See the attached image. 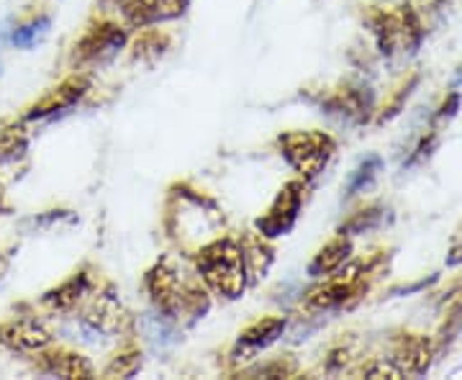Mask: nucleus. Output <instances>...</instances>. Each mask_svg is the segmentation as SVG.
Here are the masks:
<instances>
[{"mask_svg":"<svg viewBox=\"0 0 462 380\" xmlns=\"http://www.w3.org/2000/svg\"><path fill=\"white\" fill-rule=\"evenodd\" d=\"M26 149V139L16 129H5L0 134V162H11Z\"/></svg>","mask_w":462,"mask_h":380,"instance_id":"412c9836","label":"nucleus"},{"mask_svg":"<svg viewBox=\"0 0 462 380\" xmlns=\"http://www.w3.org/2000/svg\"><path fill=\"white\" fill-rule=\"evenodd\" d=\"M367 23L383 54H393L398 50L411 54L421 42V23L409 5H401L396 11L375 5L367 14Z\"/></svg>","mask_w":462,"mask_h":380,"instance_id":"39448f33","label":"nucleus"},{"mask_svg":"<svg viewBox=\"0 0 462 380\" xmlns=\"http://www.w3.org/2000/svg\"><path fill=\"white\" fill-rule=\"evenodd\" d=\"M391 360L403 370V375H406V373H409V375H419V373H424V370L430 367V342H427L424 337H413L411 334V337H406V339L401 342L396 357H391Z\"/></svg>","mask_w":462,"mask_h":380,"instance_id":"4468645a","label":"nucleus"},{"mask_svg":"<svg viewBox=\"0 0 462 380\" xmlns=\"http://www.w3.org/2000/svg\"><path fill=\"white\" fill-rule=\"evenodd\" d=\"M50 23H51L50 16L33 18V21H29V23L18 26L16 32H14V36H11V42H14L16 47H21V50H29V47H33V44L42 39V33L50 29Z\"/></svg>","mask_w":462,"mask_h":380,"instance_id":"6ab92c4d","label":"nucleus"},{"mask_svg":"<svg viewBox=\"0 0 462 380\" xmlns=\"http://www.w3.org/2000/svg\"><path fill=\"white\" fill-rule=\"evenodd\" d=\"M282 331H285V319H282V316H267V319L254 321L252 327H247V329L239 334L231 357H234V360H252V357L260 355L263 349H267L270 345H275L282 337Z\"/></svg>","mask_w":462,"mask_h":380,"instance_id":"9d476101","label":"nucleus"},{"mask_svg":"<svg viewBox=\"0 0 462 380\" xmlns=\"http://www.w3.org/2000/svg\"><path fill=\"white\" fill-rule=\"evenodd\" d=\"M457 108H460V93H452V96H449V100H445V103H442V108H439V114H437V116L452 118Z\"/></svg>","mask_w":462,"mask_h":380,"instance_id":"393cba45","label":"nucleus"},{"mask_svg":"<svg viewBox=\"0 0 462 380\" xmlns=\"http://www.w3.org/2000/svg\"><path fill=\"white\" fill-rule=\"evenodd\" d=\"M93 293V278L88 275V273H75L69 281H65L60 288H54L50 291L47 296H44V303L54 309V311H69V309H75L80 301Z\"/></svg>","mask_w":462,"mask_h":380,"instance_id":"f8f14e48","label":"nucleus"},{"mask_svg":"<svg viewBox=\"0 0 462 380\" xmlns=\"http://www.w3.org/2000/svg\"><path fill=\"white\" fill-rule=\"evenodd\" d=\"M139 367H142V352L136 348H126L116 352L114 360L103 370V375L106 378H132Z\"/></svg>","mask_w":462,"mask_h":380,"instance_id":"f3484780","label":"nucleus"},{"mask_svg":"<svg viewBox=\"0 0 462 380\" xmlns=\"http://www.w3.org/2000/svg\"><path fill=\"white\" fill-rule=\"evenodd\" d=\"M367 378H403V370L393 360H378L363 370Z\"/></svg>","mask_w":462,"mask_h":380,"instance_id":"b1692460","label":"nucleus"},{"mask_svg":"<svg viewBox=\"0 0 462 380\" xmlns=\"http://www.w3.org/2000/svg\"><path fill=\"white\" fill-rule=\"evenodd\" d=\"M245 255H247V270L249 275H264L267 267L273 264V249L267 247V239H254L252 245H245Z\"/></svg>","mask_w":462,"mask_h":380,"instance_id":"a211bd4d","label":"nucleus"},{"mask_svg":"<svg viewBox=\"0 0 462 380\" xmlns=\"http://www.w3.org/2000/svg\"><path fill=\"white\" fill-rule=\"evenodd\" d=\"M349 255H352V245H349V239H345V234H339L337 239H331L329 245H324L316 252V257L309 264V275L311 278L331 275L334 270H339L349 260Z\"/></svg>","mask_w":462,"mask_h":380,"instance_id":"ddd939ff","label":"nucleus"},{"mask_svg":"<svg viewBox=\"0 0 462 380\" xmlns=\"http://www.w3.org/2000/svg\"><path fill=\"white\" fill-rule=\"evenodd\" d=\"M190 0H118V8L129 26L147 29L170 18H178Z\"/></svg>","mask_w":462,"mask_h":380,"instance_id":"6e6552de","label":"nucleus"},{"mask_svg":"<svg viewBox=\"0 0 462 380\" xmlns=\"http://www.w3.org/2000/svg\"><path fill=\"white\" fill-rule=\"evenodd\" d=\"M124 44H126V32L118 23L103 21L85 32V36L75 47V57L80 62H100V60L116 54Z\"/></svg>","mask_w":462,"mask_h":380,"instance_id":"0eeeda50","label":"nucleus"},{"mask_svg":"<svg viewBox=\"0 0 462 380\" xmlns=\"http://www.w3.org/2000/svg\"><path fill=\"white\" fill-rule=\"evenodd\" d=\"M380 221H383V209H380V206H370V209H365V211H360V214L352 216L345 227H342V234L370 232V229H375V227H378Z\"/></svg>","mask_w":462,"mask_h":380,"instance_id":"aec40b11","label":"nucleus"},{"mask_svg":"<svg viewBox=\"0 0 462 380\" xmlns=\"http://www.w3.org/2000/svg\"><path fill=\"white\" fill-rule=\"evenodd\" d=\"M144 288L154 309L170 321H196L208 311V288L199 273H185L172 257H162L144 275Z\"/></svg>","mask_w":462,"mask_h":380,"instance_id":"f257e3e1","label":"nucleus"},{"mask_svg":"<svg viewBox=\"0 0 462 380\" xmlns=\"http://www.w3.org/2000/svg\"><path fill=\"white\" fill-rule=\"evenodd\" d=\"M196 273L203 285L221 298H239L249 283L245 245L234 236H216L196 252Z\"/></svg>","mask_w":462,"mask_h":380,"instance_id":"f03ea898","label":"nucleus"},{"mask_svg":"<svg viewBox=\"0 0 462 380\" xmlns=\"http://www.w3.org/2000/svg\"><path fill=\"white\" fill-rule=\"evenodd\" d=\"M224 216L214 206V200L200 196L188 188H175L170 196V216L167 227L185 252H199L216 236H221Z\"/></svg>","mask_w":462,"mask_h":380,"instance_id":"7ed1b4c3","label":"nucleus"},{"mask_svg":"<svg viewBox=\"0 0 462 380\" xmlns=\"http://www.w3.org/2000/svg\"><path fill=\"white\" fill-rule=\"evenodd\" d=\"M0 345L14 352H44L51 345V334L36 319H11L0 324Z\"/></svg>","mask_w":462,"mask_h":380,"instance_id":"1a4fd4ad","label":"nucleus"},{"mask_svg":"<svg viewBox=\"0 0 462 380\" xmlns=\"http://www.w3.org/2000/svg\"><path fill=\"white\" fill-rule=\"evenodd\" d=\"M380 167H383V162H380L378 154L367 157V160H363L360 165L355 167V172L349 175V182H346V199H352V196L363 193L365 188H370L375 182V178H378Z\"/></svg>","mask_w":462,"mask_h":380,"instance_id":"dca6fc26","label":"nucleus"},{"mask_svg":"<svg viewBox=\"0 0 462 380\" xmlns=\"http://www.w3.org/2000/svg\"><path fill=\"white\" fill-rule=\"evenodd\" d=\"M278 147L285 162L296 170L303 181H314L324 172L334 157V139L324 132H285L278 136Z\"/></svg>","mask_w":462,"mask_h":380,"instance_id":"20e7f679","label":"nucleus"},{"mask_svg":"<svg viewBox=\"0 0 462 380\" xmlns=\"http://www.w3.org/2000/svg\"><path fill=\"white\" fill-rule=\"evenodd\" d=\"M293 373H296V365L285 363V360H273V363L260 365V367L245 370V375H260V378H285Z\"/></svg>","mask_w":462,"mask_h":380,"instance_id":"5701e85b","label":"nucleus"},{"mask_svg":"<svg viewBox=\"0 0 462 380\" xmlns=\"http://www.w3.org/2000/svg\"><path fill=\"white\" fill-rule=\"evenodd\" d=\"M42 373L60 378H93V365L75 352H51L42 360Z\"/></svg>","mask_w":462,"mask_h":380,"instance_id":"2eb2a0df","label":"nucleus"},{"mask_svg":"<svg viewBox=\"0 0 462 380\" xmlns=\"http://www.w3.org/2000/svg\"><path fill=\"white\" fill-rule=\"evenodd\" d=\"M88 90H90L88 78L75 75V78L60 83L57 88H51L50 93L39 100V103H33L32 108H29V114H26V118H29V121H36V118H47L54 116V114H60V111H67V108H72L78 100L83 98Z\"/></svg>","mask_w":462,"mask_h":380,"instance_id":"9b49d317","label":"nucleus"},{"mask_svg":"<svg viewBox=\"0 0 462 380\" xmlns=\"http://www.w3.org/2000/svg\"><path fill=\"white\" fill-rule=\"evenodd\" d=\"M303 188L306 181H291L282 185L278 199L273 200V206L267 209V214L257 218V236L263 239H278L285 236L296 227L300 206H303Z\"/></svg>","mask_w":462,"mask_h":380,"instance_id":"423d86ee","label":"nucleus"},{"mask_svg":"<svg viewBox=\"0 0 462 380\" xmlns=\"http://www.w3.org/2000/svg\"><path fill=\"white\" fill-rule=\"evenodd\" d=\"M162 47H165V36L157 32H147L136 39L134 54H136V57H147V54H152L149 60H157V57L162 54Z\"/></svg>","mask_w":462,"mask_h":380,"instance_id":"4be33fe9","label":"nucleus"}]
</instances>
